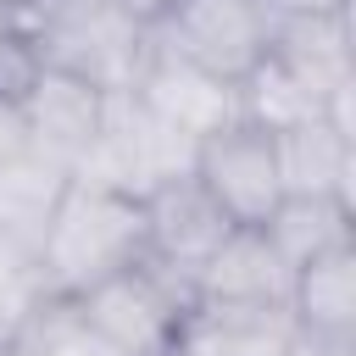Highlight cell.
I'll list each match as a JSON object with an SVG mask.
<instances>
[{"label": "cell", "mask_w": 356, "mask_h": 356, "mask_svg": "<svg viewBox=\"0 0 356 356\" xmlns=\"http://www.w3.org/2000/svg\"><path fill=\"white\" fill-rule=\"evenodd\" d=\"M139 256H145V206L134 195H111L89 184H67L56 217L33 245V267L50 300H72L89 284L134 267Z\"/></svg>", "instance_id": "cell-1"}, {"label": "cell", "mask_w": 356, "mask_h": 356, "mask_svg": "<svg viewBox=\"0 0 356 356\" xmlns=\"http://www.w3.org/2000/svg\"><path fill=\"white\" fill-rule=\"evenodd\" d=\"M195 150H200V139H189L184 128L161 122L134 89H111L95 139L72 161V184L145 200V195L189 178L195 172Z\"/></svg>", "instance_id": "cell-2"}, {"label": "cell", "mask_w": 356, "mask_h": 356, "mask_svg": "<svg viewBox=\"0 0 356 356\" xmlns=\"http://www.w3.org/2000/svg\"><path fill=\"white\" fill-rule=\"evenodd\" d=\"M150 44L239 83L273 44V17L261 0H172L150 28Z\"/></svg>", "instance_id": "cell-3"}, {"label": "cell", "mask_w": 356, "mask_h": 356, "mask_svg": "<svg viewBox=\"0 0 356 356\" xmlns=\"http://www.w3.org/2000/svg\"><path fill=\"white\" fill-rule=\"evenodd\" d=\"M195 184L217 200V211L228 222H267V211L284 200L273 134L245 122V117L217 128L195 150Z\"/></svg>", "instance_id": "cell-4"}, {"label": "cell", "mask_w": 356, "mask_h": 356, "mask_svg": "<svg viewBox=\"0 0 356 356\" xmlns=\"http://www.w3.org/2000/svg\"><path fill=\"white\" fill-rule=\"evenodd\" d=\"M72 306H78L106 339H117V345L134 350V356H167V350H172V334H178V317L189 312L145 261H134V267L89 284L83 295H72Z\"/></svg>", "instance_id": "cell-5"}, {"label": "cell", "mask_w": 356, "mask_h": 356, "mask_svg": "<svg viewBox=\"0 0 356 356\" xmlns=\"http://www.w3.org/2000/svg\"><path fill=\"white\" fill-rule=\"evenodd\" d=\"M134 95L172 128H184L189 139H211L217 128L239 122V83L217 78V72H200L167 50L150 44L139 78H134Z\"/></svg>", "instance_id": "cell-6"}, {"label": "cell", "mask_w": 356, "mask_h": 356, "mask_svg": "<svg viewBox=\"0 0 356 356\" xmlns=\"http://www.w3.org/2000/svg\"><path fill=\"white\" fill-rule=\"evenodd\" d=\"M295 267L256 222H234L195 273V300H245V306H289Z\"/></svg>", "instance_id": "cell-7"}, {"label": "cell", "mask_w": 356, "mask_h": 356, "mask_svg": "<svg viewBox=\"0 0 356 356\" xmlns=\"http://www.w3.org/2000/svg\"><path fill=\"white\" fill-rule=\"evenodd\" d=\"M22 117H28V134H33V150H44L50 161H61L72 172V161L83 156V145L95 139L100 128V111H106V89H95L89 78L78 72H61V67H39L28 78V89L17 95Z\"/></svg>", "instance_id": "cell-8"}, {"label": "cell", "mask_w": 356, "mask_h": 356, "mask_svg": "<svg viewBox=\"0 0 356 356\" xmlns=\"http://www.w3.org/2000/svg\"><path fill=\"white\" fill-rule=\"evenodd\" d=\"M295 334L289 306H245V300H195L178 317L172 356H284Z\"/></svg>", "instance_id": "cell-9"}, {"label": "cell", "mask_w": 356, "mask_h": 356, "mask_svg": "<svg viewBox=\"0 0 356 356\" xmlns=\"http://www.w3.org/2000/svg\"><path fill=\"white\" fill-rule=\"evenodd\" d=\"M278 150V184L284 195H323V200H350L356 178V139L334 134L323 117L273 134Z\"/></svg>", "instance_id": "cell-10"}, {"label": "cell", "mask_w": 356, "mask_h": 356, "mask_svg": "<svg viewBox=\"0 0 356 356\" xmlns=\"http://www.w3.org/2000/svg\"><path fill=\"white\" fill-rule=\"evenodd\" d=\"M267 50H273L278 61H289L300 78H312L323 95L339 89L345 78H356V67H350V6H339V11L278 17Z\"/></svg>", "instance_id": "cell-11"}, {"label": "cell", "mask_w": 356, "mask_h": 356, "mask_svg": "<svg viewBox=\"0 0 356 356\" xmlns=\"http://www.w3.org/2000/svg\"><path fill=\"white\" fill-rule=\"evenodd\" d=\"M67 184H72V172L61 161H50L44 150H28L11 167H0V239L33 250L44 222L56 217Z\"/></svg>", "instance_id": "cell-12"}, {"label": "cell", "mask_w": 356, "mask_h": 356, "mask_svg": "<svg viewBox=\"0 0 356 356\" xmlns=\"http://www.w3.org/2000/svg\"><path fill=\"white\" fill-rule=\"evenodd\" d=\"M289 312L300 328L317 334H356V245H334L295 267Z\"/></svg>", "instance_id": "cell-13"}, {"label": "cell", "mask_w": 356, "mask_h": 356, "mask_svg": "<svg viewBox=\"0 0 356 356\" xmlns=\"http://www.w3.org/2000/svg\"><path fill=\"white\" fill-rule=\"evenodd\" d=\"M278 256L289 267H306L312 256L334 250V245H350V200H323V195H284L267 222H256Z\"/></svg>", "instance_id": "cell-14"}, {"label": "cell", "mask_w": 356, "mask_h": 356, "mask_svg": "<svg viewBox=\"0 0 356 356\" xmlns=\"http://www.w3.org/2000/svg\"><path fill=\"white\" fill-rule=\"evenodd\" d=\"M17 350H22V356H134V350H122L117 339H106L72 300H44L39 317L22 328Z\"/></svg>", "instance_id": "cell-15"}, {"label": "cell", "mask_w": 356, "mask_h": 356, "mask_svg": "<svg viewBox=\"0 0 356 356\" xmlns=\"http://www.w3.org/2000/svg\"><path fill=\"white\" fill-rule=\"evenodd\" d=\"M44 300H50V295H44L39 267H33V250L0 239V345H17L22 328L39 317Z\"/></svg>", "instance_id": "cell-16"}, {"label": "cell", "mask_w": 356, "mask_h": 356, "mask_svg": "<svg viewBox=\"0 0 356 356\" xmlns=\"http://www.w3.org/2000/svg\"><path fill=\"white\" fill-rule=\"evenodd\" d=\"M33 150V134H28V117L11 95H0V167H11L17 156Z\"/></svg>", "instance_id": "cell-17"}, {"label": "cell", "mask_w": 356, "mask_h": 356, "mask_svg": "<svg viewBox=\"0 0 356 356\" xmlns=\"http://www.w3.org/2000/svg\"><path fill=\"white\" fill-rule=\"evenodd\" d=\"M284 356H356V334H317V328H300L295 323Z\"/></svg>", "instance_id": "cell-18"}, {"label": "cell", "mask_w": 356, "mask_h": 356, "mask_svg": "<svg viewBox=\"0 0 356 356\" xmlns=\"http://www.w3.org/2000/svg\"><path fill=\"white\" fill-rule=\"evenodd\" d=\"M117 6H122V11H128L139 28H156V22H161V11H167L172 0H117Z\"/></svg>", "instance_id": "cell-19"}, {"label": "cell", "mask_w": 356, "mask_h": 356, "mask_svg": "<svg viewBox=\"0 0 356 356\" xmlns=\"http://www.w3.org/2000/svg\"><path fill=\"white\" fill-rule=\"evenodd\" d=\"M167 356H172V350H167Z\"/></svg>", "instance_id": "cell-20"}]
</instances>
